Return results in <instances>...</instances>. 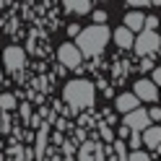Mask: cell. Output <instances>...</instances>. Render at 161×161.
<instances>
[{
    "mask_svg": "<svg viewBox=\"0 0 161 161\" xmlns=\"http://www.w3.org/2000/svg\"><path fill=\"white\" fill-rule=\"evenodd\" d=\"M63 5L68 8V11L78 13V16H86V13H91V0H63Z\"/></svg>",
    "mask_w": 161,
    "mask_h": 161,
    "instance_id": "10",
    "label": "cell"
},
{
    "mask_svg": "<svg viewBox=\"0 0 161 161\" xmlns=\"http://www.w3.org/2000/svg\"><path fill=\"white\" fill-rule=\"evenodd\" d=\"M127 3H130V5H148L151 0H127Z\"/></svg>",
    "mask_w": 161,
    "mask_h": 161,
    "instance_id": "23",
    "label": "cell"
},
{
    "mask_svg": "<svg viewBox=\"0 0 161 161\" xmlns=\"http://www.w3.org/2000/svg\"><path fill=\"white\" fill-rule=\"evenodd\" d=\"M127 158H133V161H148L151 156L146 153V151H138V148H133V151H130V156Z\"/></svg>",
    "mask_w": 161,
    "mask_h": 161,
    "instance_id": "15",
    "label": "cell"
},
{
    "mask_svg": "<svg viewBox=\"0 0 161 161\" xmlns=\"http://www.w3.org/2000/svg\"><path fill=\"white\" fill-rule=\"evenodd\" d=\"M125 26H130L133 31H143V29H146V16L138 13V11H130L125 16Z\"/></svg>",
    "mask_w": 161,
    "mask_h": 161,
    "instance_id": "12",
    "label": "cell"
},
{
    "mask_svg": "<svg viewBox=\"0 0 161 161\" xmlns=\"http://www.w3.org/2000/svg\"><path fill=\"white\" fill-rule=\"evenodd\" d=\"M143 143H146L148 148H158V146H161V127H158V125L143 130Z\"/></svg>",
    "mask_w": 161,
    "mask_h": 161,
    "instance_id": "11",
    "label": "cell"
},
{
    "mask_svg": "<svg viewBox=\"0 0 161 161\" xmlns=\"http://www.w3.org/2000/svg\"><path fill=\"white\" fill-rule=\"evenodd\" d=\"M68 31L73 34V36H78V31H80V26H78V24H70V29H68Z\"/></svg>",
    "mask_w": 161,
    "mask_h": 161,
    "instance_id": "22",
    "label": "cell"
},
{
    "mask_svg": "<svg viewBox=\"0 0 161 161\" xmlns=\"http://www.w3.org/2000/svg\"><path fill=\"white\" fill-rule=\"evenodd\" d=\"M13 107H16V96L13 94H0V109H8V112H11Z\"/></svg>",
    "mask_w": 161,
    "mask_h": 161,
    "instance_id": "14",
    "label": "cell"
},
{
    "mask_svg": "<svg viewBox=\"0 0 161 161\" xmlns=\"http://www.w3.org/2000/svg\"><path fill=\"white\" fill-rule=\"evenodd\" d=\"M94 21H96V24H104V21H107V13H104V11H94Z\"/></svg>",
    "mask_w": 161,
    "mask_h": 161,
    "instance_id": "17",
    "label": "cell"
},
{
    "mask_svg": "<svg viewBox=\"0 0 161 161\" xmlns=\"http://www.w3.org/2000/svg\"><path fill=\"white\" fill-rule=\"evenodd\" d=\"M114 42H117V47L130 49V47L135 44V39H133V29H130V26H119V29H114Z\"/></svg>",
    "mask_w": 161,
    "mask_h": 161,
    "instance_id": "8",
    "label": "cell"
},
{
    "mask_svg": "<svg viewBox=\"0 0 161 161\" xmlns=\"http://www.w3.org/2000/svg\"><path fill=\"white\" fill-rule=\"evenodd\" d=\"M24 60H26V55H24L21 47H5V49H3V63H5L8 70L24 68Z\"/></svg>",
    "mask_w": 161,
    "mask_h": 161,
    "instance_id": "7",
    "label": "cell"
},
{
    "mask_svg": "<svg viewBox=\"0 0 161 161\" xmlns=\"http://www.w3.org/2000/svg\"><path fill=\"white\" fill-rule=\"evenodd\" d=\"M133 91L138 94L140 102H156V99H158V83L143 78V80H138V83L133 86Z\"/></svg>",
    "mask_w": 161,
    "mask_h": 161,
    "instance_id": "5",
    "label": "cell"
},
{
    "mask_svg": "<svg viewBox=\"0 0 161 161\" xmlns=\"http://www.w3.org/2000/svg\"><path fill=\"white\" fill-rule=\"evenodd\" d=\"M57 57H60V63H63L65 68H78L80 65V60H83V52H80V47L78 44H63L57 49Z\"/></svg>",
    "mask_w": 161,
    "mask_h": 161,
    "instance_id": "4",
    "label": "cell"
},
{
    "mask_svg": "<svg viewBox=\"0 0 161 161\" xmlns=\"http://www.w3.org/2000/svg\"><path fill=\"white\" fill-rule=\"evenodd\" d=\"M156 26H158V18L156 16H148L146 18V29H156Z\"/></svg>",
    "mask_w": 161,
    "mask_h": 161,
    "instance_id": "18",
    "label": "cell"
},
{
    "mask_svg": "<svg viewBox=\"0 0 161 161\" xmlns=\"http://www.w3.org/2000/svg\"><path fill=\"white\" fill-rule=\"evenodd\" d=\"M114 151H117V153H119L117 158H127V156H125V146H122V143H117V146H114Z\"/></svg>",
    "mask_w": 161,
    "mask_h": 161,
    "instance_id": "21",
    "label": "cell"
},
{
    "mask_svg": "<svg viewBox=\"0 0 161 161\" xmlns=\"http://www.w3.org/2000/svg\"><path fill=\"white\" fill-rule=\"evenodd\" d=\"M65 102L73 107V109H86V107H91L94 104V86L88 83V80H70V83L65 86Z\"/></svg>",
    "mask_w": 161,
    "mask_h": 161,
    "instance_id": "2",
    "label": "cell"
},
{
    "mask_svg": "<svg viewBox=\"0 0 161 161\" xmlns=\"http://www.w3.org/2000/svg\"><path fill=\"white\" fill-rule=\"evenodd\" d=\"M140 143H143V138H140V135H135V130H133V135H130V148H138Z\"/></svg>",
    "mask_w": 161,
    "mask_h": 161,
    "instance_id": "16",
    "label": "cell"
},
{
    "mask_svg": "<svg viewBox=\"0 0 161 161\" xmlns=\"http://www.w3.org/2000/svg\"><path fill=\"white\" fill-rule=\"evenodd\" d=\"M148 122H151V117H148V112H143L140 107H135L133 112L125 114V125H127L130 130H135V133H138V130H146Z\"/></svg>",
    "mask_w": 161,
    "mask_h": 161,
    "instance_id": "6",
    "label": "cell"
},
{
    "mask_svg": "<svg viewBox=\"0 0 161 161\" xmlns=\"http://www.w3.org/2000/svg\"><path fill=\"white\" fill-rule=\"evenodd\" d=\"M140 104V99H138V94L135 91H130V94H119L117 96V109H119V112H133V109Z\"/></svg>",
    "mask_w": 161,
    "mask_h": 161,
    "instance_id": "9",
    "label": "cell"
},
{
    "mask_svg": "<svg viewBox=\"0 0 161 161\" xmlns=\"http://www.w3.org/2000/svg\"><path fill=\"white\" fill-rule=\"evenodd\" d=\"M96 153H99V148H96L94 143H83V146H80V151H78V158H83V161H88V158H99Z\"/></svg>",
    "mask_w": 161,
    "mask_h": 161,
    "instance_id": "13",
    "label": "cell"
},
{
    "mask_svg": "<svg viewBox=\"0 0 161 161\" xmlns=\"http://www.w3.org/2000/svg\"><path fill=\"white\" fill-rule=\"evenodd\" d=\"M135 52L138 55H143V57H148V55H153L156 49L161 47V36L156 34V29H143L140 31V36L135 39Z\"/></svg>",
    "mask_w": 161,
    "mask_h": 161,
    "instance_id": "3",
    "label": "cell"
},
{
    "mask_svg": "<svg viewBox=\"0 0 161 161\" xmlns=\"http://www.w3.org/2000/svg\"><path fill=\"white\" fill-rule=\"evenodd\" d=\"M151 80L161 86V68H153V75H151Z\"/></svg>",
    "mask_w": 161,
    "mask_h": 161,
    "instance_id": "20",
    "label": "cell"
},
{
    "mask_svg": "<svg viewBox=\"0 0 161 161\" xmlns=\"http://www.w3.org/2000/svg\"><path fill=\"white\" fill-rule=\"evenodd\" d=\"M107 42H109V29L104 24H94V26L78 31V47H80V52L88 55V57L99 55L107 47Z\"/></svg>",
    "mask_w": 161,
    "mask_h": 161,
    "instance_id": "1",
    "label": "cell"
},
{
    "mask_svg": "<svg viewBox=\"0 0 161 161\" xmlns=\"http://www.w3.org/2000/svg\"><path fill=\"white\" fill-rule=\"evenodd\" d=\"M148 117L153 119V122H158V119H161V109H158V107H153V109L148 112Z\"/></svg>",
    "mask_w": 161,
    "mask_h": 161,
    "instance_id": "19",
    "label": "cell"
},
{
    "mask_svg": "<svg viewBox=\"0 0 161 161\" xmlns=\"http://www.w3.org/2000/svg\"><path fill=\"white\" fill-rule=\"evenodd\" d=\"M151 3H156V5H161V0H151Z\"/></svg>",
    "mask_w": 161,
    "mask_h": 161,
    "instance_id": "24",
    "label": "cell"
}]
</instances>
